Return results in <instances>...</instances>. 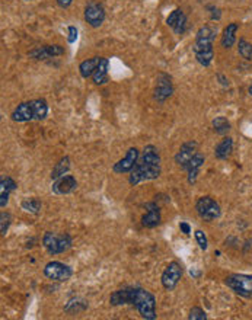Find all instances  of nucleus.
<instances>
[{"instance_id":"1","label":"nucleus","mask_w":252,"mask_h":320,"mask_svg":"<svg viewBox=\"0 0 252 320\" xmlns=\"http://www.w3.org/2000/svg\"><path fill=\"white\" fill-rule=\"evenodd\" d=\"M160 176V155L159 150L149 144L143 149L134 169L130 172L128 182L131 186H136L144 181H153Z\"/></svg>"},{"instance_id":"2","label":"nucleus","mask_w":252,"mask_h":320,"mask_svg":"<svg viewBox=\"0 0 252 320\" xmlns=\"http://www.w3.org/2000/svg\"><path fill=\"white\" fill-rule=\"evenodd\" d=\"M216 34H217L216 26L206 25V26L200 28L197 35H195V44L192 48L194 55H195L197 61L204 67L210 66V63L213 61V57H214L213 41L216 38Z\"/></svg>"},{"instance_id":"3","label":"nucleus","mask_w":252,"mask_h":320,"mask_svg":"<svg viewBox=\"0 0 252 320\" xmlns=\"http://www.w3.org/2000/svg\"><path fill=\"white\" fill-rule=\"evenodd\" d=\"M133 306L137 309V312L140 313V316L143 319H156V298L147 290H143V288L137 287V293H136V298H134Z\"/></svg>"},{"instance_id":"4","label":"nucleus","mask_w":252,"mask_h":320,"mask_svg":"<svg viewBox=\"0 0 252 320\" xmlns=\"http://www.w3.org/2000/svg\"><path fill=\"white\" fill-rule=\"evenodd\" d=\"M43 246L50 255L64 253L71 248V237L67 233L59 234V233L47 231L43 237Z\"/></svg>"},{"instance_id":"5","label":"nucleus","mask_w":252,"mask_h":320,"mask_svg":"<svg viewBox=\"0 0 252 320\" xmlns=\"http://www.w3.org/2000/svg\"><path fill=\"white\" fill-rule=\"evenodd\" d=\"M226 285L232 288L236 294L251 298L252 297V276L244 274H233L226 278Z\"/></svg>"},{"instance_id":"6","label":"nucleus","mask_w":252,"mask_h":320,"mask_svg":"<svg viewBox=\"0 0 252 320\" xmlns=\"http://www.w3.org/2000/svg\"><path fill=\"white\" fill-rule=\"evenodd\" d=\"M195 210L198 215L206 221H213L220 217V206L211 197H201L195 203Z\"/></svg>"},{"instance_id":"7","label":"nucleus","mask_w":252,"mask_h":320,"mask_svg":"<svg viewBox=\"0 0 252 320\" xmlns=\"http://www.w3.org/2000/svg\"><path fill=\"white\" fill-rule=\"evenodd\" d=\"M85 19L92 28H99L105 21V9L102 3L91 0L85 7Z\"/></svg>"},{"instance_id":"8","label":"nucleus","mask_w":252,"mask_h":320,"mask_svg":"<svg viewBox=\"0 0 252 320\" xmlns=\"http://www.w3.org/2000/svg\"><path fill=\"white\" fill-rule=\"evenodd\" d=\"M44 275L53 281H59V282H64V281H69L70 276L73 275V271L69 265H64L62 262H57V261H53V262H48L46 267H44Z\"/></svg>"},{"instance_id":"9","label":"nucleus","mask_w":252,"mask_h":320,"mask_svg":"<svg viewBox=\"0 0 252 320\" xmlns=\"http://www.w3.org/2000/svg\"><path fill=\"white\" fill-rule=\"evenodd\" d=\"M181 278H183V267L178 262L174 261V262H171L168 267L165 268L160 281H162V285H163L165 290L172 291L178 285Z\"/></svg>"},{"instance_id":"10","label":"nucleus","mask_w":252,"mask_h":320,"mask_svg":"<svg viewBox=\"0 0 252 320\" xmlns=\"http://www.w3.org/2000/svg\"><path fill=\"white\" fill-rule=\"evenodd\" d=\"M172 92H174V86L171 77L165 73H160L155 88V99L158 102H165L172 95Z\"/></svg>"},{"instance_id":"11","label":"nucleus","mask_w":252,"mask_h":320,"mask_svg":"<svg viewBox=\"0 0 252 320\" xmlns=\"http://www.w3.org/2000/svg\"><path fill=\"white\" fill-rule=\"evenodd\" d=\"M137 287H124L121 290L114 291L110 296L111 306H124V304H134Z\"/></svg>"},{"instance_id":"12","label":"nucleus","mask_w":252,"mask_h":320,"mask_svg":"<svg viewBox=\"0 0 252 320\" xmlns=\"http://www.w3.org/2000/svg\"><path fill=\"white\" fill-rule=\"evenodd\" d=\"M140 158L138 155V150L136 147H131L128 149V152L126 153V156L123 158L121 160H118L114 166H113V170L115 173H128L134 169L137 160Z\"/></svg>"},{"instance_id":"13","label":"nucleus","mask_w":252,"mask_h":320,"mask_svg":"<svg viewBox=\"0 0 252 320\" xmlns=\"http://www.w3.org/2000/svg\"><path fill=\"white\" fill-rule=\"evenodd\" d=\"M76 188H77L76 178L71 175H64L62 178L54 181V183L51 186V192L56 195H67V194L73 192Z\"/></svg>"},{"instance_id":"14","label":"nucleus","mask_w":252,"mask_h":320,"mask_svg":"<svg viewBox=\"0 0 252 320\" xmlns=\"http://www.w3.org/2000/svg\"><path fill=\"white\" fill-rule=\"evenodd\" d=\"M197 147H198V144H197L195 141H187V143H184V144L180 147L178 153L175 155V163H177L181 169H187L189 160L192 159L194 155L197 153Z\"/></svg>"},{"instance_id":"15","label":"nucleus","mask_w":252,"mask_h":320,"mask_svg":"<svg viewBox=\"0 0 252 320\" xmlns=\"http://www.w3.org/2000/svg\"><path fill=\"white\" fill-rule=\"evenodd\" d=\"M12 119L15 122H28V121L35 119V111H34L32 101L22 102L15 108V111L12 112Z\"/></svg>"},{"instance_id":"16","label":"nucleus","mask_w":252,"mask_h":320,"mask_svg":"<svg viewBox=\"0 0 252 320\" xmlns=\"http://www.w3.org/2000/svg\"><path fill=\"white\" fill-rule=\"evenodd\" d=\"M146 208H147V213L141 217V224H143V227L153 229V227L159 226V224H160V220H162L159 207H158L155 203H149V204H146Z\"/></svg>"},{"instance_id":"17","label":"nucleus","mask_w":252,"mask_h":320,"mask_svg":"<svg viewBox=\"0 0 252 320\" xmlns=\"http://www.w3.org/2000/svg\"><path fill=\"white\" fill-rule=\"evenodd\" d=\"M62 54H64V48L60 46H43V47H37L35 50L29 51V57L35 60H46V58L56 57V55H62Z\"/></svg>"},{"instance_id":"18","label":"nucleus","mask_w":252,"mask_h":320,"mask_svg":"<svg viewBox=\"0 0 252 320\" xmlns=\"http://www.w3.org/2000/svg\"><path fill=\"white\" fill-rule=\"evenodd\" d=\"M204 164V156L201 155V153H195L194 155V158L189 160L188 166H187V172H188V183L189 185H194L195 183V181H197V176H198V173H200V169H201V166Z\"/></svg>"},{"instance_id":"19","label":"nucleus","mask_w":252,"mask_h":320,"mask_svg":"<svg viewBox=\"0 0 252 320\" xmlns=\"http://www.w3.org/2000/svg\"><path fill=\"white\" fill-rule=\"evenodd\" d=\"M15 189H16V182L10 176L1 178V181H0V207L1 208L6 207L10 192Z\"/></svg>"},{"instance_id":"20","label":"nucleus","mask_w":252,"mask_h":320,"mask_svg":"<svg viewBox=\"0 0 252 320\" xmlns=\"http://www.w3.org/2000/svg\"><path fill=\"white\" fill-rule=\"evenodd\" d=\"M92 79L95 85H105L108 82V60L107 58L99 57V63H98L95 73L92 74Z\"/></svg>"},{"instance_id":"21","label":"nucleus","mask_w":252,"mask_h":320,"mask_svg":"<svg viewBox=\"0 0 252 320\" xmlns=\"http://www.w3.org/2000/svg\"><path fill=\"white\" fill-rule=\"evenodd\" d=\"M232 150H233V140H232L230 137H225V138L216 146V149H214V156H216V159L225 160L230 156Z\"/></svg>"},{"instance_id":"22","label":"nucleus","mask_w":252,"mask_h":320,"mask_svg":"<svg viewBox=\"0 0 252 320\" xmlns=\"http://www.w3.org/2000/svg\"><path fill=\"white\" fill-rule=\"evenodd\" d=\"M238 28H239V25L238 23H230V25H228L226 28H225V31H223V35H222V40H220V43H222V46L225 47V48H230L233 44H235V41H236V31H238Z\"/></svg>"},{"instance_id":"23","label":"nucleus","mask_w":252,"mask_h":320,"mask_svg":"<svg viewBox=\"0 0 252 320\" xmlns=\"http://www.w3.org/2000/svg\"><path fill=\"white\" fill-rule=\"evenodd\" d=\"M98 63H99V57H93V58H88V60L82 61L80 66H79L80 76L85 77V79L92 77V74L95 73V70L98 67Z\"/></svg>"},{"instance_id":"24","label":"nucleus","mask_w":252,"mask_h":320,"mask_svg":"<svg viewBox=\"0 0 252 320\" xmlns=\"http://www.w3.org/2000/svg\"><path fill=\"white\" fill-rule=\"evenodd\" d=\"M69 170H70V159H69V156H64V158L59 160V163H56V166L53 167V170H51V179L56 181V179L62 178Z\"/></svg>"},{"instance_id":"25","label":"nucleus","mask_w":252,"mask_h":320,"mask_svg":"<svg viewBox=\"0 0 252 320\" xmlns=\"http://www.w3.org/2000/svg\"><path fill=\"white\" fill-rule=\"evenodd\" d=\"M34 111H35V119L41 121L46 119L48 115V104L46 102V99H34L32 101Z\"/></svg>"},{"instance_id":"26","label":"nucleus","mask_w":252,"mask_h":320,"mask_svg":"<svg viewBox=\"0 0 252 320\" xmlns=\"http://www.w3.org/2000/svg\"><path fill=\"white\" fill-rule=\"evenodd\" d=\"M21 207H22V210H25L26 213H31V214H40L41 211V207H43V204H41V201L40 200H37V198H25L22 203H21Z\"/></svg>"},{"instance_id":"27","label":"nucleus","mask_w":252,"mask_h":320,"mask_svg":"<svg viewBox=\"0 0 252 320\" xmlns=\"http://www.w3.org/2000/svg\"><path fill=\"white\" fill-rule=\"evenodd\" d=\"M211 124H213V130H214L217 134H220V136L228 134L229 130H230V122H229L225 116H216Z\"/></svg>"},{"instance_id":"28","label":"nucleus","mask_w":252,"mask_h":320,"mask_svg":"<svg viewBox=\"0 0 252 320\" xmlns=\"http://www.w3.org/2000/svg\"><path fill=\"white\" fill-rule=\"evenodd\" d=\"M238 50H239V54H241L244 58H247V60H251L252 58V44H250L247 40H244V38L239 40V47H238Z\"/></svg>"},{"instance_id":"29","label":"nucleus","mask_w":252,"mask_h":320,"mask_svg":"<svg viewBox=\"0 0 252 320\" xmlns=\"http://www.w3.org/2000/svg\"><path fill=\"white\" fill-rule=\"evenodd\" d=\"M187 26H188V21H187L185 13H183V15L180 16L178 22L175 23V26H174L172 29H174V32H175L177 35H184L185 31H187Z\"/></svg>"},{"instance_id":"30","label":"nucleus","mask_w":252,"mask_h":320,"mask_svg":"<svg viewBox=\"0 0 252 320\" xmlns=\"http://www.w3.org/2000/svg\"><path fill=\"white\" fill-rule=\"evenodd\" d=\"M10 220H12L10 214L4 213V211L1 213V215H0V233H1V236H6L7 229L10 226Z\"/></svg>"},{"instance_id":"31","label":"nucleus","mask_w":252,"mask_h":320,"mask_svg":"<svg viewBox=\"0 0 252 320\" xmlns=\"http://www.w3.org/2000/svg\"><path fill=\"white\" fill-rule=\"evenodd\" d=\"M184 12L181 10V9H175L174 12H171L169 13V16L166 18V25L168 26H171V28H174L175 26V23L178 22V19H180V16L183 15Z\"/></svg>"},{"instance_id":"32","label":"nucleus","mask_w":252,"mask_h":320,"mask_svg":"<svg viewBox=\"0 0 252 320\" xmlns=\"http://www.w3.org/2000/svg\"><path fill=\"white\" fill-rule=\"evenodd\" d=\"M189 320H206L207 319V315L204 313V310L203 309H200V307H192L191 310H189Z\"/></svg>"},{"instance_id":"33","label":"nucleus","mask_w":252,"mask_h":320,"mask_svg":"<svg viewBox=\"0 0 252 320\" xmlns=\"http://www.w3.org/2000/svg\"><path fill=\"white\" fill-rule=\"evenodd\" d=\"M195 240H197V243H198V246H200L201 251H206V249H207V237H206L204 231L197 230V231H195Z\"/></svg>"},{"instance_id":"34","label":"nucleus","mask_w":252,"mask_h":320,"mask_svg":"<svg viewBox=\"0 0 252 320\" xmlns=\"http://www.w3.org/2000/svg\"><path fill=\"white\" fill-rule=\"evenodd\" d=\"M67 32H69L67 41H69L70 44H73V43L77 40V28H76V26H73V25H70V26L67 28Z\"/></svg>"},{"instance_id":"35","label":"nucleus","mask_w":252,"mask_h":320,"mask_svg":"<svg viewBox=\"0 0 252 320\" xmlns=\"http://www.w3.org/2000/svg\"><path fill=\"white\" fill-rule=\"evenodd\" d=\"M207 9L210 10L213 21H219L220 19V9H217L216 6H207Z\"/></svg>"},{"instance_id":"36","label":"nucleus","mask_w":252,"mask_h":320,"mask_svg":"<svg viewBox=\"0 0 252 320\" xmlns=\"http://www.w3.org/2000/svg\"><path fill=\"white\" fill-rule=\"evenodd\" d=\"M180 229H181V231L184 233V234H191V227H189L188 223H185V221H181L180 223Z\"/></svg>"},{"instance_id":"37","label":"nucleus","mask_w":252,"mask_h":320,"mask_svg":"<svg viewBox=\"0 0 252 320\" xmlns=\"http://www.w3.org/2000/svg\"><path fill=\"white\" fill-rule=\"evenodd\" d=\"M56 1H57V4H59L60 7L66 9V7H69V6L71 4V1H73V0H56Z\"/></svg>"},{"instance_id":"38","label":"nucleus","mask_w":252,"mask_h":320,"mask_svg":"<svg viewBox=\"0 0 252 320\" xmlns=\"http://www.w3.org/2000/svg\"><path fill=\"white\" fill-rule=\"evenodd\" d=\"M217 79L220 80V83H222L223 86H229V80H228L223 74H217Z\"/></svg>"},{"instance_id":"39","label":"nucleus","mask_w":252,"mask_h":320,"mask_svg":"<svg viewBox=\"0 0 252 320\" xmlns=\"http://www.w3.org/2000/svg\"><path fill=\"white\" fill-rule=\"evenodd\" d=\"M250 93L252 95V83H251V86H250Z\"/></svg>"}]
</instances>
